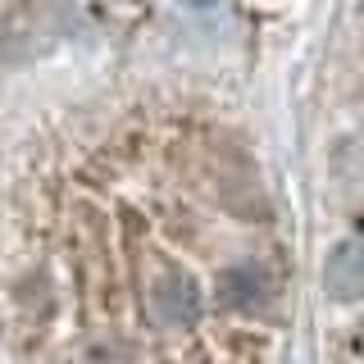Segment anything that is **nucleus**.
I'll list each match as a JSON object with an SVG mask.
<instances>
[{"label": "nucleus", "mask_w": 364, "mask_h": 364, "mask_svg": "<svg viewBox=\"0 0 364 364\" xmlns=\"http://www.w3.org/2000/svg\"><path fill=\"white\" fill-rule=\"evenodd\" d=\"M5 9H9V0H0V23H5Z\"/></svg>", "instance_id": "nucleus-1"}]
</instances>
